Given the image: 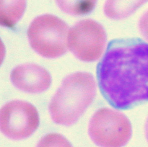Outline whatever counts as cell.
<instances>
[{
	"mask_svg": "<svg viewBox=\"0 0 148 147\" xmlns=\"http://www.w3.org/2000/svg\"><path fill=\"white\" fill-rule=\"evenodd\" d=\"M40 123L39 114L34 105L14 100L0 109V131L12 140H23L33 135Z\"/></svg>",
	"mask_w": 148,
	"mask_h": 147,
	"instance_id": "obj_6",
	"label": "cell"
},
{
	"mask_svg": "<svg viewBox=\"0 0 148 147\" xmlns=\"http://www.w3.org/2000/svg\"><path fill=\"white\" fill-rule=\"evenodd\" d=\"M26 9V0H0V26L12 28Z\"/></svg>",
	"mask_w": 148,
	"mask_h": 147,
	"instance_id": "obj_9",
	"label": "cell"
},
{
	"mask_svg": "<svg viewBox=\"0 0 148 147\" xmlns=\"http://www.w3.org/2000/svg\"><path fill=\"white\" fill-rule=\"evenodd\" d=\"M88 133L100 147H123L131 138L132 127L122 112L104 108L98 110L90 118Z\"/></svg>",
	"mask_w": 148,
	"mask_h": 147,
	"instance_id": "obj_4",
	"label": "cell"
},
{
	"mask_svg": "<svg viewBox=\"0 0 148 147\" xmlns=\"http://www.w3.org/2000/svg\"><path fill=\"white\" fill-rule=\"evenodd\" d=\"M68 47L74 56L85 62L95 61L101 57L107 43L104 27L95 20H81L70 29Z\"/></svg>",
	"mask_w": 148,
	"mask_h": 147,
	"instance_id": "obj_5",
	"label": "cell"
},
{
	"mask_svg": "<svg viewBox=\"0 0 148 147\" xmlns=\"http://www.w3.org/2000/svg\"><path fill=\"white\" fill-rule=\"evenodd\" d=\"M10 79L17 89L30 94L44 92L51 84V76L49 71L34 63L17 66L12 71Z\"/></svg>",
	"mask_w": 148,
	"mask_h": 147,
	"instance_id": "obj_7",
	"label": "cell"
},
{
	"mask_svg": "<svg viewBox=\"0 0 148 147\" xmlns=\"http://www.w3.org/2000/svg\"><path fill=\"white\" fill-rule=\"evenodd\" d=\"M97 78L101 94L114 108L148 102V43L137 38L111 40L97 66Z\"/></svg>",
	"mask_w": 148,
	"mask_h": 147,
	"instance_id": "obj_1",
	"label": "cell"
},
{
	"mask_svg": "<svg viewBox=\"0 0 148 147\" xmlns=\"http://www.w3.org/2000/svg\"><path fill=\"white\" fill-rule=\"evenodd\" d=\"M145 134L146 139H147L148 142V116L147 118V120H146L145 125Z\"/></svg>",
	"mask_w": 148,
	"mask_h": 147,
	"instance_id": "obj_14",
	"label": "cell"
},
{
	"mask_svg": "<svg viewBox=\"0 0 148 147\" xmlns=\"http://www.w3.org/2000/svg\"><path fill=\"white\" fill-rule=\"evenodd\" d=\"M62 11L72 16L88 14L94 10L97 0H55Z\"/></svg>",
	"mask_w": 148,
	"mask_h": 147,
	"instance_id": "obj_10",
	"label": "cell"
},
{
	"mask_svg": "<svg viewBox=\"0 0 148 147\" xmlns=\"http://www.w3.org/2000/svg\"><path fill=\"white\" fill-rule=\"evenodd\" d=\"M36 147H72V146L64 136L52 133L43 136Z\"/></svg>",
	"mask_w": 148,
	"mask_h": 147,
	"instance_id": "obj_11",
	"label": "cell"
},
{
	"mask_svg": "<svg viewBox=\"0 0 148 147\" xmlns=\"http://www.w3.org/2000/svg\"><path fill=\"white\" fill-rule=\"evenodd\" d=\"M96 95V83L92 75L76 72L62 81L49 105L55 123L70 126L76 123L92 103Z\"/></svg>",
	"mask_w": 148,
	"mask_h": 147,
	"instance_id": "obj_2",
	"label": "cell"
},
{
	"mask_svg": "<svg viewBox=\"0 0 148 147\" xmlns=\"http://www.w3.org/2000/svg\"><path fill=\"white\" fill-rule=\"evenodd\" d=\"M69 27L65 22L52 14L36 17L27 29L32 48L46 59L61 57L67 51L66 37Z\"/></svg>",
	"mask_w": 148,
	"mask_h": 147,
	"instance_id": "obj_3",
	"label": "cell"
},
{
	"mask_svg": "<svg viewBox=\"0 0 148 147\" xmlns=\"http://www.w3.org/2000/svg\"><path fill=\"white\" fill-rule=\"evenodd\" d=\"M5 55H6L5 46H4V43H3L2 40H1V38H0V66L1 65L4 58H5Z\"/></svg>",
	"mask_w": 148,
	"mask_h": 147,
	"instance_id": "obj_13",
	"label": "cell"
},
{
	"mask_svg": "<svg viewBox=\"0 0 148 147\" xmlns=\"http://www.w3.org/2000/svg\"><path fill=\"white\" fill-rule=\"evenodd\" d=\"M148 0H106L104 13L107 17L120 20L131 16Z\"/></svg>",
	"mask_w": 148,
	"mask_h": 147,
	"instance_id": "obj_8",
	"label": "cell"
},
{
	"mask_svg": "<svg viewBox=\"0 0 148 147\" xmlns=\"http://www.w3.org/2000/svg\"><path fill=\"white\" fill-rule=\"evenodd\" d=\"M139 30L143 37L148 41V10L139 21Z\"/></svg>",
	"mask_w": 148,
	"mask_h": 147,
	"instance_id": "obj_12",
	"label": "cell"
}]
</instances>
